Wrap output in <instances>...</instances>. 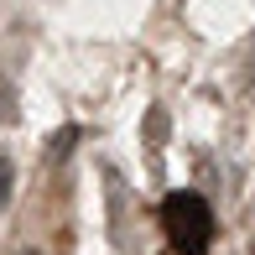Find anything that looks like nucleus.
Returning <instances> with one entry per match:
<instances>
[{
	"instance_id": "f257e3e1",
	"label": "nucleus",
	"mask_w": 255,
	"mask_h": 255,
	"mask_svg": "<svg viewBox=\"0 0 255 255\" xmlns=\"http://www.w3.org/2000/svg\"><path fill=\"white\" fill-rule=\"evenodd\" d=\"M161 229H167L172 250L177 255H208V240H214V214L198 193H167L161 203Z\"/></svg>"
},
{
	"instance_id": "f03ea898",
	"label": "nucleus",
	"mask_w": 255,
	"mask_h": 255,
	"mask_svg": "<svg viewBox=\"0 0 255 255\" xmlns=\"http://www.w3.org/2000/svg\"><path fill=\"white\" fill-rule=\"evenodd\" d=\"M10 182H16V167H10V156L0 151V203L10 198Z\"/></svg>"
},
{
	"instance_id": "7ed1b4c3",
	"label": "nucleus",
	"mask_w": 255,
	"mask_h": 255,
	"mask_svg": "<svg viewBox=\"0 0 255 255\" xmlns=\"http://www.w3.org/2000/svg\"><path fill=\"white\" fill-rule=\"evenodd\" d=\"M16 255H42V250L37 245H16Z\"/></svg>"
}]
</instances>
